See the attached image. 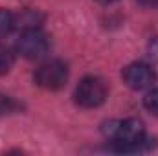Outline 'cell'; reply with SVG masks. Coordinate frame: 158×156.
<instances>
[{"label":"cell","mask_w":158,"mask_h":156,"mask_svg":"<svg viewBox=\"0 0 158 156\" xmlns=\"http://www.w3.org/2000/svg\"><path fill=\"white\" fill-rule=\"evenodd\" d=\"M103 134L112 143V151L118 153H140L151 147V140L145 138L143 123L136 117L107 123L103 127Z\"/></svg>","instance_id":"cell-1"},{"label":"cell","mask_w":158,"mask_h":156,"mask_svg":"<svg viewBox=\"0 0 158 156\" xmlns=\"http://www.w3.org/2000/svg\"><path fill=\"white\" fill-rule=\"evenodd\" d=\"M33 79H35V83L39 84L40 88L59 90L68 81V66H66V63H63L59 59L46 61V63H42L39 68L35 70Z\"/></svg>","instance_id":"cell-3"},{"label":"cell","mask_w":158,"mask_h":156,"mask_svg":"<svg viewBox=\"0 0 158 156\" xmlns=\"http://www.w3.org/2000/svg\"><path fill=\"white\" fill-rule=\"evenodd\" d=\"M142 6H145V7H155L158 6V0H138Z\"/></svg>","instance_id":"cell-10"},{"label":"cell","mask_w":158,"mask_h":156,"mask_svg":"<svg viewBox=\"0 0 158 156\" xmlns=\"http://www.w3.org/2000/svg\"><path fill=\"white\" fill-rule=\"evenodd\" d=\"M17 109H19V105H17L11 97H7V96H0V114L13 112V110H17Z\"/></svg>","instance_id":"cell-9"},{"label":"cell","mask_w":158,"mask_h":156,"mask_svg":"<svg viewBox=\"0 0 158 156\" xmlns=\"http://www.w3.org/2000/svg\"><path fill=\"white\" fill-rule=\"evenodd\" d=\"M107 94H109V88L103 79L96 76H86L76 86L74 99L83 109H96L107 99Z\"/></svg>","instance_id":"cell-2"},{"label":"cell","mask_w":158,"mask_h":156,"mask_svg":"<svg viewBox=\"0 0 158 156\" xmlns=\"http://www.w3.org/2000/svg\"><path fill=\"white\" fill-rule=\"evenodd\" d=\"M15 28V17L9 9L0 7V39L6 37L11 30Z\"/></svg>","instance_id":"cell-6"},{"label":"cell","mask_w":158,"mask_h":156,"mask_svg":"<svg viewBox=\"0 0 158 156\" xmlns=\"http://www.w3.org/2000/svg\"><path fill=\"white\" fill-rule=\"evenodd\" d=\"M99 4H114V2H118V0H98Z\"/></svg>","instance_id":"cell-11"},{"label":"cell","mask_w":158,"mask_h":156,"mask_svg":"<svg viewBox=\"0 0 158 156\" xmlns=\"http://www.w3.org/2000/svg\"><path fill=\"white\" fill-rule=\"evenodd\" d=\"M13 63H15L13 51H11L7 46H2V44H0V76L7 74V72L11 70Z\"/></svg>","instance_id":"cell-7"},{"label":"cell","mask_w":158,"mask_h":156,"mask_svg":"<svg viewBox=\"0 0 158 156\" xmlns=\"http://www.w3.org/2000/svg\"><path fill=\"white\" fill-rule=\"evenodd\" d=\"M121 76H123L125 84H127L129 88H132V90L149 88V86L155 83V79H156L155 70H153L149 64H145V63H131L129 66L123 68Z\"/></svg>","instance_id":"cell-5"},{"label":"cell","mask_w":158,"mask_h":156,"mask_svg":"<svg viewBox=\"0 0 158 156\" xmlns=\"http://www.w3.org/2000/svg\"><path fill=\"white\" fill-rule=\"evenodd\" d=\"M143 107H145L151 114L158 116V88L151 90V92L143 97Z\"/></svg>","instance_id":"cell-8"},{"label":"cell","mask_w":158,"mask_h":156,"mask_svg":"<svg viewBox=\"0 0 158 156\" xmlns=\"http://www.w3.org/2000/svg\"><path fill=\"white\" fill-rule=\"evenodd\" d=\"M17 51L26 59H40L50 50V39L39 28H28L20 33L15 44Z\"/></svg>","instance_id":"cell-4"}]
</instances>
